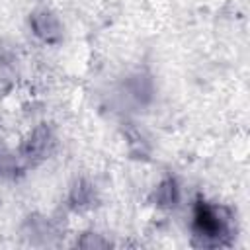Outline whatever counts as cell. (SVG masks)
Returning <instances> with one entry per match:
<instances>
[{"mask_svg":"<svg viewBox=\"0 0 250 250\" xmlns=\"http://www.w3.org/2000/svg\"><path fill=\"white\" fill-rule=\"evenodd\" d=\"M195 225L201 236H221V232L225 230L223 221L217 217V213L211 207H203V205L197 207Z\"/></svg>","mask_w":250,"mask_h":250,"instance_id":"1","label":"cell"}]
</instances>
